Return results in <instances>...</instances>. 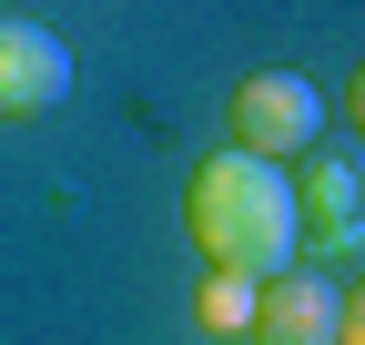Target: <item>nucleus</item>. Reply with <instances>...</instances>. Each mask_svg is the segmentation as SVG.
<instances>
[{
    "instance_id": "f257e3e1",
    "label": "nucleus",
    "mask_w": 365,
    "mask_h": 345,
    "mask_svg": "<svg viewBox=\"0 0 365 345\" xmlns=\"http://www.w3.org/2000/svg\"><path fill=\"white\" fill-rule=\"evenodd\" d=\"M182 234H193V254L213 274H274V264H294V234H304V213H294V172H274L254 153H213L193 183H182Z\"/></svg>"
},
{
    "instance_id": "f03ea898",
    "label": "nucleus",
    "mask_w": 365,
    "mask_h": 345,
    "mask_svg": "<svg viewBox=\"0 0 365 345\" xmlns=\"http://www.w3.org/2000/svg\"><path fill=\"white\" fill-rule=\"evenodd\" d=\"M254 345H355V294H335L325 274L304 264H274L254 284Z\"/></svg>"
},
{
    "instance_id": "7ed1b4c3",
    "label": "nucleus",
    "mask_w": 365,
    "mask_h": 345,
    "mask_svg": "<svg viewBox=\"0 0 365 345\" xmlns=\"http://www.w3.org/2000/svg\"><path fill=\"white\" fill-rule=\"evenodd\" d=\"M314 133H325V92H314V81H294V71H254L244 92H234V153H254V163H294V153H314Z\"/></svg>"
},
{
    "instance_id": "20e7f679",
    "label": "nucleus",
    "mask_w": 365,
    "mask_h": 345,
    "mask_svg": "<svg viewBox=\"0 0 365 345\" xmlns=\"http://www.w3.org/2000/svg\"><path fill=\"white\" fill-rule=\"evenodd\" d=\"M61 92H71V51H61V31L0 11V122H41V112H61Z\"/></svg>"
},
{
    "instance_id": "39448f33",
    "label": "nucleus",
    "mask_w": 365,
    "mask_h": 345,
    "mask_svg": "<svg viewBox=\"0 0 365 345\" xmlns=\"http://www.w3.org/2000/svg\"><path fill=\"white\" fill-rule=\"evenodd\" d=\"M355 203H365V183H355V153H335V163H314L304 172V193H294V213H314L335 244H355Z\"/></svg>"
},
{
    "instance_id": "423d86ee",
    "label": "nucleus",
    "mask_w": 365,
    "mask_h": 345,
    "mask_svg": "<svg viewBox=\"0 0 365 345\" xmlns=\"http://www.w3.org/2000/svg\"><path fill=\"white\" fill-rule=\"evenodd\" d=\"M203 325L213 335H244L254 325V274H213L203 264Z\"/></svg>"
}]
</instances>
